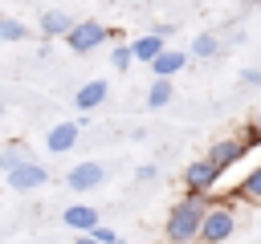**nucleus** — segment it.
Returning <instances> with one entry per match:
<instances>
[{
  "instance_id": "1",
  "label": "nucleus",
  "mask_w": 261,
  "mask_h": 244,
  "mask_svg": "<svg viewBox=\"0 0 261 244\" xmlns=\"http://www.w3.org/2000/svg\"><path fill=\"white\" fill-rule=\"evenodd\" d=\"M212 195H216V191H212ZM212 195H192V191H184L179 203H171V211H167L163 244H192V240L200 236V220H204V211L212 207Z\"/></svg>"
},
{
  "instance_id": "2",
  "label": "nucleus",
  "mask_w": 261,
  "mask_h": 244,
  "mask_svg": "<svg viewBox=\"0 0 261 244\" xmlns=\"http://www.w3.org/2000/svg\"><path fill=\"white\" fill-rule=\"evenodd\" d=\"M237 232V195H212V207L200 220V244H228Z\"/></svg>"
},
{
  "instance_id": "3",
  "label": "nucleus",
  "mask_w": 261,
  "mask_h": 244,
  "mask_svg": "<svg viewBox=\"0 0 261 244\" xmlns=\"http://www.w3.org/2000/svg\"><path fill=\"white\" fill-rule=\"evenodd\" d=\"M86 122H90V118L82 114V118H65V122L49 126V130H45V138H41V142H45V150H49V155H69V150L77 146V138H82Z\"/></svg>"
},
{
  "instance_id": "4",
  "label": "nucleus",
  "mask_w": 261,
  "mask_h": 244,
  "mask_svg": "<svg viewBox=\"0 0 261 244\" xmlns=\"http://www.w3.org/2000/svg\"><path fill=\"white\" fill-rule=\"evenodd\" d=\"M73 53H94L102 41H110V28L102 24V20H73V28L61 37Z\"/></svg>"
},
{
  "instance_id": "5",
  "label": "nucleus",
  "mask_w": 261,
  "mask_h": 244,
  "mask_svg": "<svg viewBox=\"0 0 261 244\" xmlns=\"http://www.w3.org/2000/svg\"><path fill=\"white\" fill-rule=\"evenodd\" d=\"M4 183L12 187V191H41L45 183H49V167L45 163H37V159H29V163H16L12 171H4Z\"/></svg>"
},
{
  "instance_id": "6",
  "label": "nucleus",
  "mask_w": 261,
  "mask_h": 244,
  "mask_svg": "<svg viewBox=\"0 0 261 244\" xmlns=\"http://www.w3.org/2000/svg\"><path fill=\"white\" fill-rule=\"evenodd\" d=\"M245 155H249V146H245V142H241L237 134H228V138H212V142H208V155H204V159L212 163V171H220V175H224V171H228V167H237V163H241Z\"/></svg>"
},
{
  "instance_id": "7",
  "label": "nucleus",
  "mask_w": 261,
  "mask_h": 244,
  "mask_svg": "<svg viewBox=\"0 0 261 244\" xmlns=\"http://www.w3.org/2000/svg\"><path fill=\"white\" fill-rule=\"evenodd\" d=\"M102 183H106V167H102V163H94V159L73 163V167L65 171V187H69V191H77V195H90V191H98Z\"/></svg>"
},
{
  "instance_id": "8",
  "label": "nucleus",
  "mask_w": 261,
  "mask_h": 244,
  "mask_svg": "<svg viewBox=\"0 0 261 244\" xmlns=\"http://www.w3.org/2000/svg\"><path fill=\"white\" fill-rule=\"evenodd\" d=\"M179 179H184V191H192V195H212L216 183H220V171H212L208 159H192Z\"/></svg>"
},
{
  "instance_id": "9",
  "label": "nucleus",
  "mask_w": 261,
  "mask_h": 244,
  "mask_svg": "<svg viewBox=\"0 0 261 244\" xmlns=\"http://www.w3.org/2000/svg\"><path fill=\"white\" fill-rule=\"evenodd\" d=\"M61 224L69 228V232H90V228H98L102 224V216H98V207L94 203H69L65 211H61Z\"/></svg>"
},
{
  "instance_id": "10",
  "label": "nucleus",
  "mask_w": 261,
  "mask_h": 244,
  "mask_svg": "<svg viewBox=\"0 0 261 244\" xmlns=\"http://www.w3.org/2000/svg\"><path fill=\"white\" fill-rule=\"evenodd\" d=\"M188 61H192V57H188V49H163L147 69H151V77H167V81H171L175 73H184V69H188Z\"/></svg>"
},
{
  "instance_id": "11",
  "label": "nucleus",
  "mask_w": 261,
  "mask_h": 244,
  "mask_svg": "<svg viewBox=\"0 0 261 244\" xmlns=\"http://www.w3.org/2000/svg\"><path fill=\"white\" fill-rule=\"evenodd\" d=\"M106 94H110V85H106L102 77H94V81L77 85V94H73V106H77L82 114H90V110H98V106L106 102Z\"/></svg>"
},
{
  "instance_id": "12",
  "label": "nucleus",
  "mask_w": 261,
  "mask_h": 244,
  "mask_svg": "<svg viewBox=\"0 0 261 244\" xmlns=\"http://www.w3.org/2000/svg\"><path fill=\"white\" fill-rule=\"evenodd\" d=\"M126 45H130V57H135V61H143V65H151V61H155V57L167 49V41H163L159 33H143V37L126 41Z\"/></svg>"
},
{
  "instance_id": "13",
  "label": "nucleus",
  "mask_w": 261,
  "mask_h": 244,
  "mask_svg": "<svg viewBox=\"0 0 261 244\" xmlns=\"http://www.w3.org/2000/svg\"><path fill=\"white\" fill-rule=\"evenodd\" d=\"M69 28H73V16H69L65 8H45V12H41V33H45V41L65 37Z\"/></svg>"
},
{
  "instance_id": "14",
  "label": "nucleus",
  "mask_w": 261,
  "mask_h": 244,
  "mask_svg": "<svg viewBox=\"0 0 261 244\" xmlns=\"http://www.w3.org/2000/svg\"><path fill=\"white\" fill-rule=\"evenodd\" d=\"M232 195H237V199H245V203H261V163L245 171V179L237 183V191H232Z\"/></svg>"
},
{
  "instance_id": "15",
  "label": "nucleus",
  "mask_w": 261,
  "mask_h": 244,
  "mask_svg": "<svg viewBox=\"0 0 261 244\" xmlns=\"http://www.w3.org/2000/svg\"><path fill=\"white\" fill-rule=\"evenodd\" d=\"M29 159H33V150H29L24 142H16V138L0 146V171H12L16 163H29Z\"/></svg>"
},
{
  "instance_id": "16",
  "label": "nucleus",
  "mask_w": 261,
  "mask_h": 244,
  "mask_svg": "<svg viewBox=\"0 0 261 244\" xmlns=\"http://www.w3.org/2000/svg\"><path fill=\"white\" fill-rule=\"evenodd\" d=\"M220 53V37L216 33H200L196 41H192V49H188V57H196V61H208V57H216Z\"/></svg>"
},
{
  "instance_id": "17",
  "label": "nucleus",
  "mask_w": 261,
  "mask_h": 244,
  "mask_svg": "<svg viewBox=\"0 0 261 244\" xmlns=\"http://www.w3.org/2000/svg\"><path fill=\"white\" fill-rule=\"evenodd\" d=\"M167 102H171V81L167 77H155L151 89H147V110H163Z\"/></svg>"
},
{
  "instance_id": "18",
  "label": "nucleus",
  "mask_w": 261,
  "mask_h": 244,
  "mask_svg": "<svg viewBox=\"0 0 261 244\" xmlns=\"http://www.w3.org/2000/svg\"><path fill=\"white\" fill-rule=\"evenodd\" d=\"M0 41L16 45V41H29V24L16 20V16H0Z\"/></svg>"
},
{
  "instance_id": "19",
  "label": "nucleus",
  "mask_w": 261,
  "mask_h": 244,
  "mask_svg": "<svg viewBox=\"0 0 261 244\" xmlns=\"http://www.w3.org/2000/svg\"><path fill=\"white\" fill-rule=\"evenodd\" d=\"M130 65H135L130 45H126V41H118V45H114V53H110V69H114V73H126Z\"/></svg>"
},
{
  "instance_id": "20",
  "label": "nucleus",
  "mask_w": 261,
  "mask_h": 244,
  "mask_svg": "<svg viewBox=\"0 0 261 244\" xmlns=\"http://www.w3.org/2000/svg\"><path fill=\"white\" fill-rule=\"evenodd\" d=\"M237 138H241V142H245V146H249V150H253V146H261V130H257V122H253V118H249V122H245V126H241V134H237Z\"/></svg>"
},
{
  "instance_id": "21",
  "label": "nucleus",
  "mask_w": 261,
  "mask_h": 244,
  "mask_svg": "<svg viewBox=\"0 0 261 244\" xmlns=\"http://www.w3.org/2000/svg\"><path fill=\"white\" fill-rule=\"evenodd\" d=\"M86 236H94V240H98V244H118V240H122V236H118V232H114V228H110V224H98V228H90V232H86Z\"/></svg>"
},
{
  "instance_id": "22",
  "label": "nucleus",
  "mask_w": 261,
  "mask_h": 244,
  "mask_svg": "<svg viewBox=\"0 0 261 244\" xmlns=\"http://www.w3.org/2000/svg\"><path fill=\"white\" fill-rule=\"evenodd\" d=\"M135 179H139V183H155V179H159V167H155V163H143V167H135Z\"/></svg>"
},
{
  "instance_id": "23",
  "label": "nucleus",
  "mask_w": 261,
  "mask_h": 244,
  "mask_svg": "<svg viewBox=\"0 0 261 244\" xmlns=\"http://www.w3.org/2000/svg\"><path fill=\"white\" fill-rule=\"evenodd\" d=\"M241 81H245V85H253V89H261V69H245V73H241Z\"/></svg>"
},
{
  "instance_id": "24",
  "label": "nucleus",
  "mask_w": 261,
  "mask_h": 244,
  "mask_svg": "<svg viewBox=\"0 0 261 244\" xmlns=\"http://www.w3.org/2000/svg\"><path fill=\"white\" fill-rule=\"evenodd\" d=\"M155 33H159V37H163V41H167V37H171V33H175V24H167V20H163V24H155Z\"/></svg>"
},
{
  "instance_id": "25",
  "label": "nucleus",
  "mask_w": 261,
  "mask_h": 244,
  "mask_svg": "<svg viewBox=\"0 0 261 244\" xmlns=\"http://www.w3.org/2000/svg\"><path fill=\"white\" fill-rule=\"evenodd\" d=\"M73 244H98V240H94V236H86V232H82V236H73Z\"/></svg>"
},
{
  "instance_id": "26",
  "label": "nucleus",
  "mask_w": 261,
  "mask_h": 244,
  "mask_svg": "<svg viewBox=\"0 0 261 244\" xmlns=\"http://www.w3.org/2000/svg\"><path fill=\"white\" fill-rule=\"evenodd\" d=\"M257 4H261V0H245V12H249V8H257Z\"/></svg>"
},
{
  "instance_id": "27",
  "label": "nucleus",
  "mask_w": 261,
  "mask_h": 244,
  "mask_svg": "<svg viewBox=\"0 0 261 244\" xmlns=\"http://www.w3.org/2000/svg\"><path fill=\"white\" fill-rule=\"evenodd\" d=\"M253 122H257V130H261V110H257V118H253Z\"/></svg>"
},
{
  "instance_id": "28",
  "label": "nucleus",
  "mask_w": 261,
  "mask_h": 244,
  "mask_svg": "<svg viewBox=\"0 0 261 244\" xmlns=\"http://www.w3.org/2000/svg\"><path fill=\"white\" fill-rule=\"evenodd\" d=\"M118 244H126V240H118Z\"/></svg>"
},
{
  "instance_id": "29",
  "label": "nucleus",
  "mask_w": 261,
  "mask_h": 244,
  "mask_svg": "<svg viewBox=\"0 0 261 244\" xmlns=\"http://www.w3.org/2000/svg\"><path fill=\"white\" fill-rule=\"evenodd\" d=\"M192 244H200V240H192Z\"/></svg>"
}]
</instances>
